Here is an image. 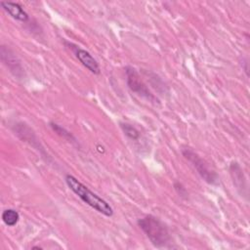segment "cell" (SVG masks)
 <instances>
[{
    "label": "cell",
    "mask_w": 250,
    "mask_h": 250,
    "mask_svg": "<svg viewBox=\"0 0 250 250\" xmlns=\"http://www.w3.org/2000/svg\"><path fill=\"white\" fill-rule=\"evenodd\" d=\"M65 183L69 189H71L84 203L106 217H111L113 215V209L109 203L89 189V188H87L74 176L66 175Z\"/></svg>",
    "instance_id": "obj_1"
},
{
    "label": "cell",
    "mask_w": 250,
    "mask_h": 250,
    "mask_svg": "<svg viewBox=\"0 0 250 250\" xmlns=\"http://www.w3.org/2000/svg\"><path fill=\"white\" fill-rule=\"evenodd\" d=\"M137 223L154 246L164 247L170 242L171 236L169 230L158 218L152 215H147L139 219Z\"/></svg>",
    "instance_id": "obj_2"
},
{
    "label": "cell",
    "mask_w": 250,
    "mask_h": 250,
    "mask_svg": "<svg viewBox=\"0 0 250 250\" xmlns=\"http://www.w3.org/2000/svg\"><path fill=\"white\" fill-rule=\"evenodd\" d=\"M182 153L185 156L186 159H188L192 166L195 168L199 176L208 184L210 185H216L218 183V175L209 168L207 163L197 154L195 153L191 148L185 147L182 149Z\"/></svg>",
    "instance_id": "obj_3"
},
{
    "label": "cell",
    "mask_w": 250,
    "mask_h": 250,
    "mask_svg": "<svg viewBox=\"0 0 250 250\" xmlns=\"http://www.w3.org/2000/svg\"><path fill=\"white\" fill-rule=\"evenodd\" d=\"M125 73H126V82L130 90L137 95H139L142 98L146 99L149 102L155 103L158 102L157 99L150 93L146 85L144 83V81L141 79L138 71L132 67V66H126L125 67Z\"/></svg>",
    "instance_id": "obj_4"
},
{
    "label": "cell",
    "mask_w": 250,
    "mask_h": 250,
    "mask_svg": "<svg viewBox=\"0 0 250 250\" xmlns=\"http://www.w3.org/2000/svg\"><path fill=\"white\" fill-rule=\"evenodd\" d=\"M0 56L3 63L10 69V71L17 77L21 78L23 76V68L20 60L15 53L7 46L2 45L0 48Z\"/></svg>",
    "instance_id": "obj_5"
},
{
    "label": "cell",
    "mask_w": 250,
    "mask_h": 250,
    "mask_svg": "<svg viewBox=\"0 0 250 250\" xmlns=\"http://www.w3.org/2000/svg\"><path fill=\"white\" fill-rule=\"evenodd\" d=\"M66 44L69 46V48H71V50L75 54V57L86 68H88L94 74H100V72H101L100 65H99L98 62L94 59V57L88 51H86L76 45H73L72 43H66Z\"/></svg>",
    "instance_id": "obj_6"
},
{
    "label": "cell",
    "mask_w": 250,
    "mask_h": 250,
    "mask_svg": "<svg viewBox=\"0 0 250 250\" xmlns=\"http://www.w3.org/2000/svg\"><path fill=\"white\" fill-rule=\"evenodd\" d=\"M3 10L9 14L13 19L26 22L29 20L28 14L23 10V8L19 4L15 2H1L0 3Z\"/></svg>",
    "instance_id": "obj_7"
},
{
    "label": "cell",
    "mask_w": 250,
    "mask_h": 250,
    "mask_svg": "<svg viewBox=\"0 0 250 250\" xmlns=\"http://www.w3.org/2000/svg\"><path fill=\"white\" fill-rule=\"evenodd\" d=\"M2 220L8 227H14L20 220V214L15 209H6L2 212Z\"/></svg>",
    "instance_id": "obj_8"
},
{
    "label": "cell",
    "mask_w": 250,
    "mask_h": 250,
    "mask_svg": "<svg viewBox=\"0 0 250 250\" xmlns=\"http://www.w3.org/2000/svg\"><path fill=\"white\" fill-rule=\"evenodd\" d=\"M120 126H121L122 131L128 138H130L132 140H138L140 138L139 131L133 125L128 124V123H120Z\"/></svg>",
    "instance_id": "obj_9"
},
{
    "label": "cell",
    "mask_w": 250,
    "mask_h": 250,
    "mask_svg": "<svg viewBox=\"0 0 250 250\" xmlns=\"http://www.w3.org/2000/svg\"><path fill=\"white\" fill-rule=\"evenodd\" d=\"M50 126H51V128H52L58 135H60L61 137H62V138L68 140L69 142H70V141H71V142H75V138H74L67 130H65L63 127H62V126H60L59 124L54 123V122H51V123H50Z\"/></svg>",
    "instance_id": "obj_10"
},
{
    "label": "cell",
    "mask_w": 250,
    "mask_h": 250,
    "mask_svg": "<svg viewBox=\"0 0 250 250\" xmlns=\"http://www.w3.org/2000/svg\"><path fill=\"white\" fill-rule=\"evenodd\" d=\"M174 188H175L176 191L178 192V194H180V196L184 197V196L188 195V191H187V189L182 186V184H180V183L177 182V183L174 184Z\"/></svg>",
    "instance_id": "obj_11"
},
{
    "label": "cell",
    "mask_w": 250,
    "mask_h": 250,
    "mask_svg": "<svg viewBox=\"0 0 250 250\" xmlns=\"http://www.w3.org/2000/svg\"><path fill=\"white\" fill-rule=\"evenodd\" d=\"M32 249H39L40 250V249H42V247H40V246H33Z\"/></svg>",
    "instance_id": "obj_12"
}]
</instances>
